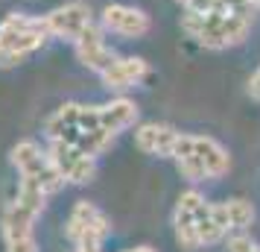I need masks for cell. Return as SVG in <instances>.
<instances>
[{"label": "cell", "mask_w": 260, "mask_h": 252, "mask_svg": "<svg viewBox=\"0 0 260 252\" xmlns=\"http://www.w3.org/2000/svg\"><path fill=\"white\" fill-rule=\"evenodd\" d=\"M181 30L196 44L208 50H225L243 44L251 30V15L234 12L228 6H216L211 12H187L181 15Z\"/></svg>", "instance_id": "cell-1"}, {"label": "cell", "mask_w": 260, "mask_h": 252, "mask_svg": "<svg viewBox=\"0 0 260 252\" xmlns=\"http://www.w3.org/2000/svg\"><path fill=\"white\" fill-rule=\"evenodd\" d=\"M47 38L50 33H47V24H44V15L32 18V15H24V12H12L6 15L3 24H0V44L6 47L12 65L26 59L38 47H44Z\"/></svg>", "instance_id": "cell-2"}, {"label": "cell", "mask_w": 260, "mask_h": 252, "mask_svg": "<svg viewBox=\"0 0 260 252\" xmlns=\"http://www.w3.org/2000/svg\"><path fill=\"white\" fill-rule=\"evenodd\" d=\"M12 164L18 167L21 179L38 182L47 193H56L64 185L61 173L56 170V164L50 161V156L36 144V141H21L12 147Z\"/></svg>", "instance_id": "cell-3"}, {"label": "cell", "mask_w": 260, "mask_h": 252, "mask_svg": "<svg viewBox=\"0 0 260 252\" xmlns=\"http://www.w3.org/2000/svg\"><path fill=\"white\" fill-rule=\"evenodd\" d=\"M181 156H193L199 161L208 179H219L231 170V156L219 141H213L208 135H178L176 141V150H173V158H181Z\"/></svg>", "instance_id": "cell-4"}, {"label": "cell", "mask_w": 260, "mask_h": 252, "mask_svg": "<svg viewBox=\"0 0 260 252\" xmlns=\"http://www.w3.org/2000/svg\"><path fill=\"white\" fill-rule=\"evenodd\" d=\"M47 156H50V161L56 164V170L61 173V179H64V182H73V185H88V182L94 179L96 158L88 156V153L79 150V147L50 138Z\"/></svg>", "instance_id": "cell-5"}, {"label": "cell", "mask_w": 260, "mask_h": 252, "mask_svg": "<svg viewBox=\"0 0 260 252\" xmlns=\"http://www.w3.org/2000/svg\"><path fill=\"white\" fill-rule=\"evenodd\" d=\"M68 238L73 243H106V238L111 235V223H108V217L96 208L94 203H79L73 205L71 217H68Z\"/></svg>", "instance_id": "cell-6"}, {"label": "cell", "mask_w": 260, "mask_h": 252, "mask_svg": "<svg viewBox=\"0 0 260 252\" xmlns=\"http://www.w3.org/2000/svg\"><path fill=\"white\" fill-rule=\"evenodd\" d=\"M44 24H47L50 38H68V41H76L88 26L94 24V12H91L88 3L73 0V3H64V6H56L53 12H47L44 15Z\"/></svg>", "instance_id": "cell-7"}, {"label": "cell", "mask_w": 260, "mask_h": 252, "mask_svg": "<svg viewBox=\"0 0 260 252\" xmlns=\"http://www.w3.org/2000/svg\"><path fill=\"white\" fill-rule=\"evenodd\" d=\"M100 24L106 33L120 38H143L149 30H152V21L143 9H135V6H126V3H108L103 9V18Z\"/></svg>", "instance_id": "cell-8"}, {"label": "cell", "mask_w": 260, "mask_h": 252, "mask_svg": "<svg viewBox=\"0 0 260 252\" xmlns=\"http://www.w3.org/2000/svg\"><path fill=\"white\" fill-rule=\"evenodd\" d=\"M73 47H76V59L82 62L88 71H96V73H103L106 68H111V62L117 59L114 50L106 44V30H103V24H91L82 36L73 41Z\"/></svg>", "instance_id": "cell-9"}, {"label": "cell", "mask_w": 260, "mask_h": 252, "mask_svg": "<svg viewBox=\"0 0 260 252\" xmlns=\"http://www.w3.org/2000/svg\"><path fill=\"white\" fill-rule=\"evenodd\" d=\"M205 203L199 191H184L176 203V214H173V229H176V240L181 249H199V235H196V208Z\"/></svg>", "instance_id": "cell-10"}, {"label": "cell", "mask_w": 260, "mask_h": 252, "mask_svg": "<svg viewBox=\"0 0 260 252\" xmlns=\"http://www.w3.org/2000/svg\"><path fill=\"white\" fill-rule=\"evenodd\" d=\"M178 129L170 123H141L135 129V147L146 153V156H158V158H173L178 141Z\"/></svg>", "instance_id": "cell-11"}, {"label": "cell", "mask_w": 260, "mask_h": 252, "mask_svg": "<svg viewBox=\"0 0 260 252\" xmlns=\"http://www.w3.org/2000/svg\"><path fill=\"white\" fill-rule=\"evenodd\" d=\"M146 73H149L146 59H141V56H117L111 62V68H106L100 76H103V85L108 91H126V88L141 82Z\"/></svg>", "instance_id": "cell-12"}, {"label": "cell", "mask_w": 260, "mask_h": 252, "mask_svg": "<svg viewBox=\"0 0 260 252\" xmlns=\"http://www.w3.org/2000/svg\"><path fill=\"white\" fill-rule=\"evenodd\" d=\"M138 103L129 100V97H114L111 103L106 106H100V123H103V129L111 135H120L123 129H129L135 126V120H138Z\"/></svg>", "instance_id": "cell-13"}, {"label": "cell", "mask_w": 260, "mask_h": 252, "mask_svg": "<svg viewBox=\"0 0 260 252\" xmlns=\"http://www.w3.org/2000/svg\"><path fill=\"white\" fill-rule=\"evenodd\" d=\"M196 235H199V246H213L228 235L213 214V203H202L196 208Z\"/></svg>", "instance_id": "cell-14"}, {"label": "cell", "mask_w": 260, "mask_h": 252, "mask_svg": "<svg viewBox=\"0 0 260 252\" xmlns=\"http://www.w3.org/2000/svg\"><path fill=\"white\" fill-rule=\"evenodd\" d=\"M222 205V214H225V223H228V232H243V229L251 226L254 220V205L248 200H225Z\"/></svg>", "instance_id": "cell-15"}, {"label": "cell", "mask_w": 260, "mask_h": 252, "mask_svg": "<svg viewBox=\"0 0 260 252\" xmlns=\"http://www.w3.org/2000/svg\"><path fill=\"white\" fill-rule=\"evenodd\" d=\"M3 240H6V252H38L32 229H6L3 226Z\"/></svg>", "instance_id": "cell-16"}, {"label": "cell", "mask_w": 260, "mask_h": 252, "mask_svg": "<svg viewBox=\"0 0 260 252\" xmlns=\"http://www.w3.org/2000/svg\"><path fill=\"white\" fill-rule=\"evenodd\" d=\"M228 252H257V243L248 238V235L237 232V235L228 238Z\"/></svg>", "instance_id": "cell-17"}, {"label": "cell", "mask_w": 260, "mask_h": 252, "mask_svg": "<svg viewBox=\"0 0 260 252\" xmlns=\"http://www.w3.org/2000/svg\"><path fill=\"white\" fill-rule=\"evenodd\" d=\"M187 12H211L216 6H222V0H178Z\"/></svg>", "instance_id": "cell-18"}, {"label": "cell", "mask_w": 260, "mask_h": 252, "mask_svg": "<svg viewBox=\"0 0 260 252\" xmlns=\"http://www.w3.org/2000/svg\"><path fill=\"white\" fill-rule=\"evenodd\" d=\"M248 94H251V97H254V100L260 103V71L254 73L251 79H248Z\"/></svg>", "instance_id": "cell-19"}, {"label": "cell", "mask_w": 260, "mask_h": 252, "mask_svg": "<svg viewBox=\"0 0 260 252\" xmlns=\"http://www.w3.org/2000/svg\"><path fill=\"white\" fill-rule=\"evenodd\" d=\"M76 252H103L100 243H76Z\"/></svg>", "instance_id": "cell-20"}, {"label": "cell", "mask_w": 260, "mask_h": 252, "mask_svg": "<svg viewBox=\"0 0 260 252\" xmlns=\"http://www.w3.org/2000/svg\"><path fill=\"white\" fill-rule=\"evenodd\" d=\"M0 68H12V62H9V53H6V47L0 44Z\"/></svg>", "instance_id": "cell-21"}, {"label": "cell", "mask_w": 260, "mask_h": 252, "mask_svg": "<svg viewBox=\"0 0 260 252\" xmlns=\"http://www.w3.org/2000/svg\"><path fill=\"white\" fill-rule=\"evenodd\" d=\"M129 252H155L152 246H138V249H129Z\"/></svg>", "instance_id": "cell-22"}, {"label": "cell", "mask_w": 260, "mask_h": 252, "mask_svg": "<svg viewBox=\"0 0 260 252\" xmlns=\"http://www.w3.org/2000/svg\"><path fill=\"white\" fill-rule=\"evenodd\" d=\"M251 3H254V6H257V9H260V0H251Z\"/></svg>", "instance_id": "cell-23"}, {"label": "cell", "mask_w": 260, "mask_h": 252, "mask_svg": "<svg viewBox=\"0 0 260 252\" xmlns=\"http://www.w3.org/2000/svg\"><path fill=\"white\" fill-rule=\"evenodd\" d=\"M257 252H260V246H257Z\"/></svg>", "instance_id": "cell-24"}]
</instances>
